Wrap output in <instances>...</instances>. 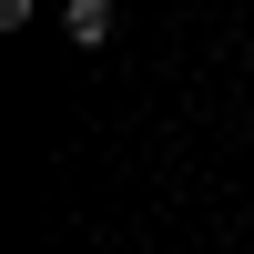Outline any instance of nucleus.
<instances>
[{"mask_svg": "<svg viewBox=\"0 0 254 254\" xmlns=\"http://www.w3.org/2000/svg\"><path fill=\"white\" fill-rule=\"evenodd\" d=\"M61 31H71V41H112V0H71Z\"/></svg>", "mask_w": 254, "mask_h": 254, "instance_id": "obj_1", "label": "nucleus"}]
</instances>
